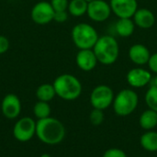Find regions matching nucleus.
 I'll return each mask as SVG.
<instances>
[{
  "label": "nucleus",
  "instance_id": "nucleus-1",
  "mask_svg": "<svg viewBox=\"0 0 157 157\" xmlns=\"http://www.w3.org/2000/svg\"><path fill=\"white\" fill-rule=\"evenodd\" d=\"M36 136L48 145L61 144L65 137V128L62 121L55 118H46L36 121Z\"/></svg>",
  "mask_w": 157,
  "mask_h": 157
},
{
  "label": "nucleus",
  "instance_id": "nucleus-2",
  "mask_svg": "<svg viewBox=\"0 0 157 157\" xmlns=\"http://www.w3.org/2000/svg\"><path fill=\"white\" fill-rule=\"evenodd\" d=\"M93 51L98 63L110 65L116 63L120 55V45L116 38L110 35L99 36Z\"/></svg>",
  "mask_w": 157,
  "mask_h": 157
},
{
  "label": "nucleus",
  "instance_id": "nucleus-3",
  "mask_svg": "<svg viewBox=\"0 0 157 157\" xmlns=\"http://www.w3.org/2000/svg\"><path fill=\"white\" fill-rule=\"evenodd\" d=\"M52 85L54 86L56 96L66 101L77 99L83 89L79 79L70 74L60 75L55 78Z\"/></svg>",
  "mask_w": 157,
  "mask_h": 157
},
{
  "label": "nucleus",
  "instance_id": "nucleus-4",
  "mask_svg": "<svg viewBox=\"0 0 157 157\" xmlns=\"http://www.w3.org/2000/svg\"><path fill=\"white\" fill-rule=\"evenodd\" d=\"M72 40L79 50L93 49L99 36L97 29L88 23H78L72 29Z\"/></svg>",
  "mask_w": 157,
  "mask_h": 157
},
{
  "label": "nucleus",
  "instance_id": "nucleus-5",
  "mask_svg": "<svg viewBox=\"0 0 157 157\" xmlns=\"http://www.w3.org/2000/svg\"><path fill=\"white\" fill-rule=\"evenodd\" d=\"M139 97L137 93L130 88L121 90L114 98L113 109L120 117H127L131 115L137 108Z\"/></svg>",
  "mask_w": 157,
  "mask_h": 157
},
{
  "label": "nucleus",
  "instance_id": "nucleus-6",
  "mask_svg": "<svg viewBox=\"0 0 157 157\" xmlns=\"http://www.w3.org/2000/svg\"><path fill=\"white\" fill-rule=\"evenodd\" d=\"M115 95L112 88L106 85L97 86L90 94V104L93 109H107L113 103Z\"/></svg>",
  "mask_w": 157,
  "mask_h": 157
},
{
  "label": "nucleus",
  "instance_id": "nucleus-7",
  "mask_svg": "<svg viewBox=\"0 0 157 157\" xmlns=\"http://www.w3.org/2000/svg\"><path fill=\"white\" fill-rule=\"evenodd\" d=\"M13 135L16 140L21 143L30 141L36 135V121L29 117L19 119L14 125Z\"/></svg>",
  "mask_w": 157,
  "mask_h": 157
},
{
  "label": "nucleus",
  "instance_id": "nucleus-8",
  "mask_svg": "<svg viewBox=\"0 0 157 157\" xmlns=\"http://www.w3.org/2000/svg\"><path fill=\"white\" fill-rule=\"evenodd\" d=\"M54 13L55 11L50 2L40 1L31 8L30 17L34 23L38 25H46L53 20Z\"/></svg>",
  "mask_w": 157,
  "mask_h": 157
},
{
  "label": "nucleus",
  "instance_id": "nucleus-9",
  "mask_svg": "<svg viewBox=\"0 0 157 157\" xmlns=\"http://www.w3.org/2000/svg\"><path fill=\"white\" fill-rule=\"evenodd\" d=\"M111 7L109 3L105 0H94L88 3L86 15L95 22H104L111 15Z\"/></svg>",
  "mask_w": 157,
  "mask_h": 157
},
{
  "label": "nucleus",
  "instance_id": "nucleus-10",
  "mask_svg": "<svg viewBox=\"0 0 157 157\" xmlns=\"http://www.w3.org/2000/svg\"><path fill=\"white\" fill-rule=\"evenodd\" d=\"M109 5L112 13L118 18H132L138 9L137 0H110Z\"/></svg>",
  "mask_w": 157,
  "mask_h": 157
},
{
  "label": "nucleus",
  "instance_id": "nucleus-11",
  "mask_svg": "<svg viewBox=\"0 0 157 157\" xmlns=\"http://www.w3.org/2000/svg\"><path fill=\"white\" fill-rule=\"evenodd\" d=\"M153 79L151 71L142 67H135L131 69L126 75L128 84L133 88H142L151 84Z\"/></svg>",
  "mask_w": 157,
  "mask_h": 157
},
{
  "label": "nucleus",
  "instance_id": "nucleus-12",
  "mask_svg": "<svg viewBox=\"0 0 157 157\" xmlns=\"http://www.w3.org/2000/svg\"><path fill=\"white\" fill-rule=\"evenodd\" d=\"M1 110L6 119L14 120L21 112V102L19 98L15 94H7L4 97L1 103Z\"/></svg>",
  "mask_w": 157,
  "mask_h": 157
},
{
  "label": "nucleus",
  "instance_id": "nucleus-13",
  "mask_svg": "<svg viewBox=\"0 0 157 157\" xmlns=\"http://www.w3.org/2000/svg\"><path fill=\"white\" fill-rule=\"evenodd\" d=\"M75 63L79 69L84 72L94 70L98 63L93 49L79 50L75 56Z\"/></svg>",
  "mask_w": 157,
  "mask_h": 157
},
{
  "label": "nucleus",
  "instance_id": "nucleus-14",
  "mask_svg": "<svg viewBox=\"0 0 157 157\" xmlns=\"http://www.w3.org/2000/svg\"><path fill=\"white\" fill-rule=\"evenodd\" d=\"M150 57L151 52L149 49L142 43L133 44L129 50V58L136 65L147 64Z\"/></svg>",
  "mask_w": 157,
  "mask_h": 157
},
{
  "label": "nucleus",
  "instance_id": "nucleus-15",
  "mask_svg": "<svg viewBox=\"0 0 157 157\" xmlns=\"http://www.w3.org/2000/svg\"><path fill=\"white\" fill-rule=\"evenodd\" d=\"M132 20L135 26L143 29H148L155 25V16L148 8H138L132 17Z\"/></svg>",
  "mask_w": 157,
  "mask_h": 157
},
{
  "label": "nucleus",
  "instance_id": "nucleus-16",
  "mask_svg": "<svg viewBox=\"0 0 157 157\" xmlns=\"http://www.w3.org/2000/svg\"><path fill=\"white\" fill-rule=\"evenodd\" d=\"M115 30L120 37L129 38L133 34L135 30V24L132 18H128V17L118 18L115 24Z\"/></svg>",
  "mask_w": 157,
  "mask_h": 157
},
{
  "label": "nucleus",
  "instance_id": "nucleus-17",
  "mask_svg": "<svg viewBox=\"0 0 157 157\" xmlns=\"http://www.w3.org/2000/svg\"><path fill=\"white\" fill-rule=\"evenodd\" d=\"M139 124L144 131H153L157 126V112L148 109L139 118Z\"/></svg>",
  "mask_w": 157,
  "mask_h": 157
},
{
  "label": "nucleus",
  "instance_id": "nucleus-18",
  "mask_svg": "<svg viewBox=\"0 0 157 157\" xmlns=\"http://www.w3.org/2000/svg\"><path fill=\"white\" fill-rule=\"evenodd\" d=\"M141 146L148 152H157V132L146 131L140 138Z\"/></svg>",
  "mask_w": 157,
  "mask_h": 157
},
{
  "label": "nucleus",
  "instance_id": "nucleus-19",
  "mask_svg": "<svg viewBox=\"0 0 157 157\" xmlns=\"http://www.w3.org/2000/svg\"><path fill=\"white\" fill-rule=\"evenodd\" d=\"M56 96V92L52 84H42L38 86L36 90V97L38 100L50 102Z\"/></svg>",
  "mask_w": 157,
  "mask_h": 157
},
{
  "label": "nucleus",
  "instance_id": "nucleus-20",
  "mask_svg": "<svg viewBox=\"0 0 157 157\" xmlns=\"http://www.w3.org/2000/svg\"><path fill=\"white\" fill-rule=\"evenodd\" d=\"M88 3L85 0H71L68 5V13L75 17H79L86 14Z\"/></svg>",
  "mask_w": 157,
  "mask_h": 157
},
{
  "label": "nucleus",
  "instance_id": "nucleus-21",
  "mask_svg": "<svg viewBox=\"0 0 157 157\" xmlns=\"http://www.w3.org/2000/svg\"><path fill=\"white\" fill-rule=\"evenodd\" d=\"M51 107L49 102L44 101H38L33 107V114L38 120H42L51 117Z\"/></svg>",
  "mask_w": 157,
  "mask_h": 157
},
{
  "label": "nucleus",
  "instance_id": "nucleus-22",
  "mask_svg": "<svg viewBox=\"0 0 157 157\" xmlns=\"http://www.w3.org/2000/svg\"><path fill=\"white\" fill-rule=\"evenodd\" d=\"M145 103L148 109L157 112V87L155 86H150L145 93Z\"/></svg>",
  "mask_w": 157,
  "mask_h": 157
},
{
  "label": "nucleus",
  "instance_id": "nucleus-23",
  "mask_svg": "<svg viewBox=\"0 0 157 157\" xmlns=\"http://www.w3.org/2000/svg\"><path fill=\"white\" fill-rule=\"evenodd\" d=\"M105 116H104V112L101 109H93V110L90 112L89 115V121L90 122L95 125H100L103 121H104Z\"/></svg>",
  "mask_w": 157,
  "mask_h": 157
},
{
  "label": "nucleus",
  "instance_id": "nucleus-24",
  "mask_svg": "<svg viewBox=\"0 0 157 157\" xmlns=\"http://www.w3.org/2000/svg\"><path fill=\"white\" fill-rule=\"evenodd\" d=\"M51 5L55 12L58 11H67L69 0H51Z\"/></svg>",
  "mask_w": 157,
  "mask_h": 157
},
{
  "label": "nucleus",
  "instance_id": "nucleus-25",
  "mask_svg": "<svg viewBox=\"0 0 157 157\" xmlns=\"http://www.w3.org/2000/svg\"><path fill=\"white\" fill-rule=\"evenodd\" d=\"M102 157H127V155L120 148H110L103 154Z\"/></svg>",
  "mask_w": 157,
  "mask_h": 157
},
{
  "label": "nucleus",
  "instance_id": "nucleus-26",
  "mask_svg": "<svg viewBox=\"0 0 157 157\" xmlns=\"http://www.w3.org/2000/svg\"><path fill=\"white\" fill-rule=\"evenodd\" d=\"M68 18V12L67 11H58L54 13L53 20L58 23H63Z\"/></svg>",
  "mask_w": 157,
  "mask_h": 157
},
{
  "label": "nucleus",
  "instance_id": "nucleus-27",
  "mask_svg": "<svg viewBox=\"0 0 157 157\" xmlns=\"http://www.w3.org/2000/svg\"><path fill=\"white\" fill-rule=\"evenodd\" d=\"M9 49V40L6 37L0 35V54L6 53Z\"/></svg>",
  "mask_w": 157,
  "mask_h": 157
},
{
  "label": "nucleus",
  "instance_id": "nucleus-28",
  "mask_svg": "<svg viewBox=\"0 0 157 157\" xmlns=\"http://www.w3.org/2000/svg\"><path fill=\"white\" fill-rule=\"evenodd\" d=\"M147 64H148L150 71L157 75V52L151 54V57Z\"/></svg>",
  "mask_w": 157,
  "mask_h": 157
},
{
  "label": "nucleus",
  "instance_id": "nucleus-29",
  "mask_svg": "<svg viewBox=\"0 0 157 157\" xmlns=\"http://www.w3.org/2000/svg\"><path fill=\"white\" fill-rule=\"evenodd\" d=\"M151 85H152V86H156L157 87V75L155 77H153L152 82H151Z\"/></svg>",
  "mask_w": 157,
  "mask_h": 157
},
{
  "label": "nucleus",
  "instance_id": "nucleus-30",
  "mask_svg": "<svg viewBox=\"0 0 157 157\" xmlns=\"http://www.w3.org/2000/svg\"><path fill=\"white\" fill-rule=\"evenodd\" d=\"M40 157H51V155L49 154H42Z\"/></svg>",
  "mask_w": 157,
  "mask_h": 157
},
{
  "label": "nucleus",
  "instance_id": "nucleus-31",
  "mask_svg": "<svg viewBox=\"0 0 157 157\" xmlns=\"http://www.w3.org/2000/svg\"><path fill=\"white\" fill-rule=\"evenodd\" d=\"M86 2H87V3H91L92 1H94V0H85Z\"/></svg>",
  "mask_w": 157,
  "mask_h": 157
}]
</instances>
